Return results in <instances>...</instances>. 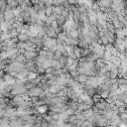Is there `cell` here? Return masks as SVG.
Masks as SVG:
<instances>
[{"mask_svg": "<svg viewBox=\"0 0 127 127\" xmlns=\"http://www.w3.org/2000/svg\"><path fill=\"white\" fill-rule=\"evenodd\" d=\"M88 79H89V75H87V74H78V76L76 78V80L79 82H86Z\"/></svg>", "mask_w": 127, "mask_h": 127, "instance_id": "cell-5", "label": "cell"}, {"mask_svg": "<svg viewBox=\"0 0 127 127\" xmlns=\"http://www.w3.org/2000/svg\"><path fill=\"white\" fill-rule=\"evenodd\" d=\"M106 29H107V31L114 32V33H115V31H116V28L114 27L113 23H112V22H110V21H108V22H107V24H106Z\"/></svg>", "mask_w": 127, "mask_h": 127, "instance_id": "cell-7", "label": "cell"}, {"mask_svg": "<svg viewBox=\"0 0 127 127\" xmlns=\"http://www.w3.org/2000/svg\"><path fill=\"white\" fill-rule=\"evenodd\" d=\"M15 61H16V62H19V63H24V64H25V62L27 61V59H26V57H25L24 54H20V55L16 58Z\"/></svg>", "mask_w": 127, "mask_h": 127, "instance_id": "cell-9", "label": "cell"}, {"mask_svg": "<svg viewBox=\"0 0 127 127\" xmlns=\"http://www.w3.org/2000/svg\"><path fill=\"white\" fill-rule=\"evenodd\" d=\"M18 40L19 41H23V42H27L30 40V35L25 34V33H20L18 36Z\"/></svg>", "mask_w": 127, "mask_h": 127, "instance_id": "cell-4", "label": "cell"}, {"mask_svg": "<svg viewBox=\"0 0 127 127\" xmlns=\"http://www.w3.org/2000/svg\"><path fill=\"white\" fill-rule=\"evenodd\" d=\"M45 12H46L47 17L52 16L53 13H54V11H53V5H52V6H46V8H45Z\"/></svg>", "mask_w": 127, "mask_h": 127, "instance_id": "cell-8", "label": "cell"}, {"mask_svg": "<svg viewBox=\"0 0 127 127\" xmlns=\"http://www.w3.org/2000/svg\"><path fill=\"white\" fill-rule=\"evenodd\" d=\"M57 21H58V23H59L61 26H63V27H64V24L66 23V21H67V18H66L65 16H64L63 14H61V15H59V17H58Z\"/></svg>", "mask_w": 127, "mask_h": 127, "instance_id": "cell-3", "label": "cell"}, {"mask_svg": "<svg viewBox=\"0 0 127 127\" xmlns=\"http://www.w3.org/2000/svg\"><path fill=\"white\" fill-rule=\"evenodd\" d=\"M24 55H25L27 60H35L37 58V56H38V53L35 52V51H28V50H26Z\"/></svg>", "mask_w": 127, "mask_h": 127, "instance_id": "cell-2", "label": "cell"}, {"mask_svg": "<svg viewBox=\"0 0 127 127\" xmlns=\"http://www.w3.org/2000/svg\"><path fill=\"white\" fill-rule=\"evenodd\" d=\"M44 90H45V89H44L43 87H41V86H39V85H36V86H34V87H32L31 89L28 90V94H29L31 97H32V96H39Z\"/></svg>", "mask_w": 127, "mask_h": 127, "instance_id": "cell-1", "label": "cell"}, {"mask_svg": "<svg viewBox=\"0 0 127 127\" xmlns=\"http://www.w3.org/2000/svg\"><path fill=\"white\" fill-rule=\"evenodd\" d=\"M63 55H64V54H63V53H62L60 50H57V51L55 52V56H54V59H55V60H57V61H59V60H60V59L63 57Z\"/></svg>", "mask_w": 127, "mask_h": 127, "instance_id": "cell-10", "label": "cell"}, {"mask_svg": "<svg viewBox=\"0 0 127 127\" xmlns=\"http://www.w3.org/2000/svg\"><path fill=\"white\" fill-rule=\"evenodd\" d=\"M52 61L53 60H50V59H46L44 62H43V64H42V66L43 67H45L46 69L47 68H49V67H52L53 65H52Z\"/></svg>", "mask_w": 127, "mask_h": 127, "instance_id": "cell-6", "label": "cell"}, {"mask_svg": "<svg viewBox=\"0 0 127 127\" xmlns=\"http://www.w3.org/2000/svg\"><path fill=\"white\" fill-rule=\"evenodd\" d=\"M124 103H125V105L127 106V97H125V99H124Z\"/></svg>", "mask_w": 127, "mask_h": 127, "instance_id": "cell-13", "label": "cell"}, {"mask_svg": "<svg viewBox=\"0 0 127 127\" xmlns=\"http://www.w3.org/2000/svg\"><path fill=\"white\" fill-rule=\"evenodd\" d=\"M101 98H102V96H101V94H100V93H95L94 95H92V100H93L94 102H96V101L100 100Z\"/></svg>", "mask_w": 127, "mask_h": 127, "instance_id": "cell-11", "label": "cell"}, {"mask_svg": "<svg viewBox=\"0 0 127 127\" xmlns=\"http://www.w3.org/2000/svg\"><path fill=\"white\" fill-rule=\"evenodd\" d=\"M6 1H7V4H8V5H10L14 0H6Z\"/></svg>", "mask_w": 127, "mask_h": 127, "instance_id": "cell-12", "label": "cell"}]
</instances>
